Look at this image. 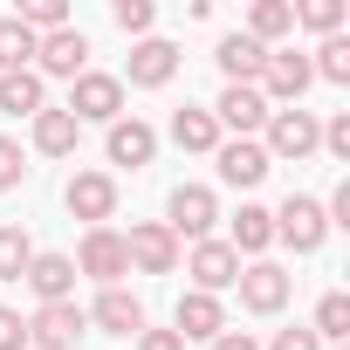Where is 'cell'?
Listing matches in <instances>:
<instances>
[{"instance_id": "cell-1", "label": "cell", "mask_w": 350, "mask_h": 350, "mask_svg": "<svg viewBox=\"0 0 350 350\" xmlns=\"http://www.w3.org/2000/svg\"><path fill=\"white\" fill-rule=\"evenodd\" d=\"M261 131H268V144H261L268 165H275V158H309V151H323V124H316V110H302V103H295V110H268Z\"/></svg>"}, {"instance_id": "cell-2", "label": "cell", "mask_w": 350, "mask_h": 350, "mask_svg": "<svg viewBox=\"0 0 350 350\" xmlns=\"http://www.w3.org/2000/svg\"><path fill=\"white\" fill-rule=\"evenodd\" d=\"M309 83H316L309 55H295V49H268V69H261V83H254V90L268 96V110H295Z\"/></svg>"}, {"instance_id": "cell-3", "label": "cell", "mask_w": 350, "mask_h": 350, "mask_svg": "<svg viewBox=\"0 0 350 350\" xmlns=\"http://www.w3.org/2000/svg\"><path fill=\"white\" fill-rule=\"evenodd\" d=\"M69 117H76V124H117V117H124V83L103 76V69H83V76L69 83Z\"/></svg>"}, {"instance_id": "cell-4", "label": "cell", "mask_w": 350, "mask_h": 350, "mask_svg": "<svg viewBox=\"0 0 350 350\" xmlns=\"http://www.w3.org/2000/svg\"><path fill=\"white\" fill-rule=\"evenodd\" d=\"M124 261H131L137 275H172V268H179V241H172L165 220H137V227L124 234Z\"/></svg>"}, {"instance_id": "cell-5", "label": "cell", "mask_w": 350, "mask_h": 350, "mask_svg": "<svg viewBox=\"0 0 350 350\" xmlns=\"http://www.w3.org/2000/svg\"><path fill=\"white\" fill-rule=\"evenodd\" d=\"M213 220H220V200L213 186H172V241H213Z\"/></svg>"}, {"instance_id": "cell-6", "label": "cell", "mask_w": 350, "mask_h": 350, "mask_svg": "<svg viewBox=\"0 0 350 350\" xmlns=\"http://www.w3.org/2000/svg\"><path fill=\"white\" fill-rule=\"evenodd\" d=\"M323 234H329L323 206H316L309 193H288V200H282V213H275V241H288L295 254H316V247H323Z\"/></svg>"}, {"instance_id": "cell-7", "label": "cell", "mask_w": 350, "mask_h": 350, "mask_svg": "<svg viewBox=\"0 0 350 350\" xmlns=\"http://www.w3.org/2000/svg\"><path fill=\"white\" fill-rule=\"evenodd\" d=\"M76 275H90V282L117 288V275H131V261H124V234L90 227V234H83V254H76Z\"/></svg>"}, {"instance_id": "cell-8", "label": "cell", "mask_w": 350, "mask_h": 350, "mask_svg": "<svg viewBox=\"0 0 350 350\" xmlns=\"http://www.w3.org/2000/svg\"><path fill=\"white\" fill-rule=\"evenodd\" d=\"M83 329H90V316H83L76 302H42V309L28 316V343H42V350H76Z\"/></svg>"}, {"instance_id": "cell-9", "label": "cell", "mask_w": 350, "mask_h": 350, "mask_svg": "<svg viewBox=\"0 0 350 350\" xmlns=\"http://www.w3.org/2000/svg\"><path fill=\"white\" fill-rule=\"evenodd\" d=\"M186 275L200 282V295H220V288H234V282H241V254H234L227 241H193Z\"/></svg>"}, {"instance_id": "cell-10", "label": "cell", "mask_w": 350, "mask_h": 350, "mask_svg": "<svg viewBox=\"0 0 350 350\" xmlns=\"http://www.w3.org/2000/svg\"><path fill=\"white\" fill-rule=\"evenodd\" d=\"M234 288H241V302H247L254 316H275V309H288V288H295V282H288L275 261H247Z\"/></svg>"}, {"instance_id": "cell-11", "label": "cell", "mask_w": 350, "mask_h": 350, "mask_svg": "<svg viewBox=\"0 0 350 350\" xmlns=\"http://www.w3.org/2000/svg\"><path fill=\"white\" fill-rule=\"evenodd\" d=\"M69 213L76 220H90V227H103L110 213H117V179H110V172H76V179H69Z\"/></svg>"}, {"instance_id": "cell-12", "label": "cell", "mask_w": 350, "mask_h": 350, "mask_svg": "<svg viewBox=\"0 0 350 350\" xmlns=\"http://www.w3.org/2000/svg\"><path fill=\"white\" fill-rule=\"evenodd\" d=\"M172 76H179V49H172V42H158V35H144V42L131 49V69H124L117 83H137V90H165Z\"/></svg>"}, {"instance_id": "cell-13", "label": "cell", "mask_w": 350, "mask_h": 350, "mask_svg": "<svg viewBox=\"0 0 350 350\" xmlns=\"http://www.w3.org/2000/svg\"><path fill=\"white\" fill-rule=\"evenodd\" d=\"M172 329H179L186 343H213V336L227 329V309H220V295H200V288H186V295H179V309H172Z\"/></svg>"}, {"instance_id": "cell-14", "label": "cell", "mask_w": 350, "mask_h": 350, "mask_svg": "<svg viewBox=\"0 0 350 350\" xmlns=\"http://www.w3.org/2000/svg\"><path fill=\"white\" fill-rule=\"evenodd\" d=\"M35 76H83L90 69V42H83V28H55V35H42V49H35Z\"/></svg>"}, {"instance_id": "cell-15", "label": "cell", "mask_w": 350, "mask_h": 350, "mask_svg": "<svg viewBox=\"0 0 350 350\" xmlns=\"http://www.w3.org/2000/svg\"><path fill=\"white\" fill-rule=\"evenodd\" d=\"M213 124H227V131L254 137V131L268 124V96H261L254 83H227V90H220V103H213Z\"/></svg>"}, {"instance_id": "cell-16", "label": "cell", "mask_w": 350, "mask_h": 350, "mask_svg": "<svg viewBox=\"0 0 350 350\" xmlns=\"http://www.w3.org/2000/svg\"><path fill=\"white\" fill-rule=\"evenodd\" d=\"M213 158H220V179H227V186H261V179H268V151H261L254 137H220Z\"/></svg>"}, {"instance_id": "cell-17", "label": "cell", "mask_w": 350, "mask_h": 350, "mask_svg": "<svg viewBox=\"0 0 350 350\" xmlns=\"http://www.w3.org/2000/svg\"><path fill=\"white\" fill-rule=\"evenodd\" d=\"M103 151H110V165H131V172H137V165H151V151H158V131H151L144 117H117Z\"/></svg>"}, {"instance_id": "cell-18", "label": "cell", "mask_w": 350, "mask_h": 350, "mask_svg": "<svg viewBox=\"0 0 350 350\" xmlns=\"http://www.w3.org/2000/svg\"><path fill=\"white\" fill-rule=\"evenodd\" d=\"M21 282H28L42 302H69V295H76V261H69V254H35Z\"/></svg>"}, {"instance_id": "cell-19", "label": "cell", "mask_w": 350, "mask_h": 350, "mask_svg": "<svg viewBox=\"0 0 350 350\" xmlns=\"http://www.w3.org/2000/svg\"><path fill=\"white\" fill-rule=\"evenodd\" d=\"M90 323L110 329V336H137V329H144V302H137L131 288H103L96 309H90Z\"/></svg>"}, {"instance_id": "cell-20", "label": "cell", "mask_w": 350, "mask_h": 350, "mask_svg": "<svg viewBox=\"0 0 350 350\" xmlns=\"http://www.w3.org/2000/svg\"><path fill=\"white\" fill-rule=\"evenodd\" d=\"M213 62H220V76H227V83H261V69H268V49H261L254 35H227Z\"/></svg>"}, {"instance_id": "cell-21", "label": "cell", "mask_w": 350, "mask_h": 350, "mask_svg": "<svg viewBox=\"0 0 350 350\" xmlns=\"http://www.w3.org/2000/svg\"><path fill=\"white\" fill-rule=\"evenodd\" d=\"M49 110V90L35 69H14V76H0V117H42Z\"/></svg>"}, {"instance_id": "cell-22", "label": "cell", "mask_w": 350, "mask_h": 350, "mask_svg": "<svg viewBox=\"0 0 350 350\" xmlns=\"http://www.w3.org/2000/svg\"><path fill=\"white\" fill-rule=\"evenodd\" d=\"M241 35H254L261 49H268V42H282V35H295V0H254Z\"/></svg>"}, {"instance_id": "cell-23", "label": "cell", "mask_w": 350, "mask_h": 350, "mask_svg": "<svg viewBox=\"0 0 350 350\" xmlns=\"http://www.w3.org/2000/svg\"><path fill=\"white\" fill-rule=\"evenodd\" d=\"M227 247H234V254H268V247H275V213H268V206H241Z\"/></svg>"}, {"instance_id": "cell-24", "label": "cell", "mask_w": 350, "mask_h": 350, "mask_svg": "<svg viewBox=\"0 0 350 350\" xmlns=\"http://www.w3.org/2000/svg\"><path fill=\"white\" fill-rule=\"evenodd\" d=\"M172 144H179V151H220V124H213V110H179V117H172Z\"/></svg>"}, {"instance_id": "cell-25", "label": "cell", "mask_w": 350, "mask_h": 350, "mask_svg": "<svg viewBox=\"0 0 350 350\" xmlns=\"http://www.w3.org/2000/svg\"><path fill=\"white\" fill-rule=\"evenodd\" d=\"M76 131H83V124H76L69 110H42V117H35V151H42V158H69V151H76Z\"/></svg>"}, {"instance_id": "cell-26", "label": "cell", "mask_w": 350, "mask_h": 350, "mask_svg": "<svg viewBox=\"0 0 350 350\" xmlns=\"http://www.w3.org/2000/svg\"><path fill=\"white\" fill-rule=\"evenodd\" d=\"M35 49H42V35H35V28H21L14 14H0V76L28 69V62H35Z\"/></svg>"}, {"instance_id": "cell-27", "label": "cell", "mask_w": 350, "mask_h": 350, "mask_svg": "<svg viewBox=\"0 0 350 350\" xmlns=\"http://www.w3.org/2000/svg\"><path fill=\"white\" fill-rule=\"evenodd\" d=\"M309 329H316V343H323V350H336V343L350 336V295H343V288H329V295L316 302V323H309Z\"/></svg>"}, {"instance_id": "cell-28", "label": "cell", "mask_w": 350, "mask_h": 350, "mask_svg": "<svg viewBox=\"0 0 350 350\" xmlns=\"http://www.w3.org/2000/svg\"><path fill=\"white\" fill-rule=\"evenodd\" d=\"M28 261H35V241H28L21 227H0V282H21Z\"/></svg>"}, {"instance_id": "cell-29", "label": "cell", "mask_w": 350, "mask_h": 350, "mask_svg": "<svg viewBox=\"0 0 350 350\" xmlns=\"http://www.w3.org/2000/svg\"><path fill=\"white\" fill-rule=\"evenodd\" d=\"M21 28H35V35H55V28H69V8L62 0H21V14H14Z\"/></svg>"}, {"instance_id": "cell-30", "label": "cell", "mask_w": 350, "mask_h": 350, "mask_svg": "<svg viewBox=\"0 0 350 350\" xmlns=\"http://www.w3.org/2000/svg\"><path fill=\"white\" fill-rule=\"evenodd\" d=\"M309 69H316L323 83H350V42H343V35H329V42L316 49V62H309Z\"/></svg>"}, {"instance_id": "cell-31", "label": "cell", "mask_w": 350, "mask_h": 350, "mask_svg": "<svg viewBox=\"0 0 350 350\" xmlns=\"http://www.w3.org/2000/svg\"><path fill=\"white\" fill-rule=\"evenodd\" d=\"M295 21H302V28H316V35L329 42V35L343 28V0H302V8H295Z\"/></svg>"}, {"instance_id": "cell-32", "label": "cell", "mask_w": 350, "mask_h": 350, "mask_svg": "<svg viewBox=\"0 0 350 350\" xmlns=\"http://www.w3.org/2000/svg\"><path fill=\"white\" fill-rule=\"evenodd\" d=\"M151 21H158L151 0H117V28L124 35H151Z\"/></svg>"}, {"instance_id": "cell-33", "label": "cell", "mask_w": 350, "mask_h": 350, "mask_svg": "<svg viewBox=\"0 0 350 350\" xmlns=\"http://www.w3.org/2000/svg\"><path fill=\"white\" fill-rule=\"evenodd\" d=\"M28 179V158H21V144L14 137H0V193H14Z\"/></svg>"}, {"instance_id": "cell-34", "label": "cell", "mask_w": 350, "mask_h": 350, "mask_svg": "<svg viewBox=\"0 0 350 350\" xmlns=\"http://www.w3.org/2000/svg\"><path fill=\"white\" fill-rule=\"evenodd\" d=\"M323 151H329V158H343V165H350V110H336V117H329V124H323Z\"/></svg>"}, {"instance_id": "cell-35", "label": "cell", "mask_w": 350, "mask_h": 350, "mask_svg": "<svg viewBox=\"0 0 350 350\" xmlns=\"http://www.w3.org/2000/svg\"><path fill=\"white\" fill-rule=\"evenodd\" d=\"M28 343V323H21V309H0V350H21Z\"/></svg>"}, {"instance_id": "cell-36", "label": "cell", "mask_w": 350, "mask_h": 350, "mask_svg": "<svg viewBox=\"0 0 350 350\" xmlns=\"http://www.w3.org/2000/svg\"><path fill=\"white\" fill-rule=\"evenodd\" d=\"M137 350H186L179 329H137Z\"/></svg>"}, {"instance_id": "cell-37", "label": "cell", "mask_w": 350, "mask_h": 350, "mask_svg": "<svg viewBox=\"0 0 350 350\" xmlns=\"http://www.w3.org/2000/svg\"><path fill=\"white\" fill-rule=\"evenodd\" d=\"M268 350H323V343H316V329H275Z\"/></svg>"}, {"instance_id": "cell-38", "label": "cell", "mask_w": 350, "mask_h": 350, "mask_svg": "<svg viewBox=\"0 0 350 350\" xmlns=\"http://www.w3.org/2000/svg\"><path fill=\"white\" fill-rule=\"evenodd\" d=\"M206 350H261V343H254V336H247V329H220V336H213V343H206Z\"/></svg>"}, {"instance_id": "cell-39", "label": "cell", "mask_w": 350, "mask_h": 350, "mask_svg": "<svg viewBox=\"0 0 350 350\" xmlns=\"http://www.w3.org/2000/svg\"><path fill=\"white\" fill-rule=\"evenodd\" d=\"M336 350H343V343H336Z\"/></svg>"}]
</instances>
